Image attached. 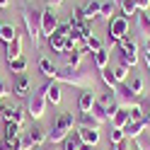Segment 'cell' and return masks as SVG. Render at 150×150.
Segmentation results:
<instances>
[{
  "mask_svg": "<svg viewBox=\"0 0 150 150\" xmlns=\"http://www.w3.org/2000/svg\"><path fill=\"white\" fill-rule=\"evenodd\" d=\"M53 80L73 85V87H80V90H95V75L90 70H82V68H63V70L56 73Z\"/></svg>",
  "mask_w": 150,
  "mask_h": 150,
  "instance_id": "cell-1",
  "label": "cell"
},
{
  "mask_svg": "<svg viewBox=\"0 0 150 150\" xmlns=\"http://www.w3.org/2000/svg\"><path fill=\"white\" fill-rule=\"evenodd\" d=\"M75 124H78V121H75V116L70 114V111H63V114H58V119H56L53 128L49 131V138H46V143H51V145L63 143L65 136H70V133H73V126H75Z\"/></svg>",
  "mask_w": 150,
  "mask_h": 150,
  "instance_id": "cell-2",
  "label": "cell"
},
{
  "mask_svg": "<svg viewBox=\"0 0 150 150\" xmlns=\"http://www.w3.org/2000/svg\"><path fill=\"white\" fill-rule=\"evenodd\" d=\"M22 20H24V27H27V34H29L34 51H39V46H41V12L32 10V7H24Z\"/></svg>",
  "mask_w": 150,
  "mask_h": 150,
  "instance_id": "cell-3",
  "label": "cell"
},
{
  "mask_svg": "<svg viewBox=\"0 0 150 150\" xmlns=\"http://www.w3.org/2000/svg\"><path fill=\"white\" fill-rule=\"evenodd\" d=\"M119 51H121V65H126V68H136L138 65V41L131 39V36H124V39L119 41Z\"/></svg>",
  "mask_w": 150,
  "mask_h": 150,
  "instance_id": "cell-4",
  "label": "cell"
},
{
  "mask_svg": "<svg viewBox=\"0 0 150 150\" xmlns=\"http://www.w3.org/2000/svg\"><path fill=\"white\" fill-rule=\"evenodd\" d=\"M46 90H44V85L34 92V95H29L27 97V114H29L32 119H41L44 114H46Z\"/></svg>",
  "mask_w": 150,
  "mask_h": 150,
  "instance_id": "cell-5",
  "label": "cell"
},
{
  "mask_svg": "<svg viewBox=\"0 0 150 150\" xmlns=\"http://www.w3.org/2000/svg\"><path fill=\"white\" fill-rule=\"evenodd\" d=\"M124 36H128V17H124V15L111 17L109 20V46L119 44Z\"/></svg>",
  "mask_w": 150,
  "mask_h": 150,
  "instance_id": "cell-6",
  "label": "cell"
},
{
  "mask_svg": "<svg viewBox=\"0 0 150 150\" xmlns=\"http://www.w3.org/2000/svg\"><path fill=\"white\" fill-rule=\"evenodd\" d=\"M68 34H70V24H58V27H56V32L46 39V41H49V49L53 53L65 51V39H68Z\"/></svg>",
  "mask_w": 150,
  "mask_h": 150,
  "instance_id": "cell-7",
  "label": "cell"
},
{
  "mask_svg": "<svg viewBox=\"0 0 150 150\" xmlns=\"http://www.w3.org/2000/svg\"><path fill=\"white\" fill-rule=\"evenodd\" d=\"M56 27H58V15H56V7L51 5H46L44 10H41V36H49L56 32Z\"/></svg>",
  "mask_w": 150,
  "mask_h": 150,
  "instance_id": "cell-8",
  "label": "cell"
},
{
  "mask_svg": "<svg viewBox=\"0 0 150 150\" xmlns=\"http://www.w3.org/2000/svg\"><path fill=\"white\" fill-rule=\"evenodd\" d=\"M114 97H116V107H121V109H128L131 104H136V95L131 92V87L126 82L114 90Z\"/></svg>",
  "mask_w": 150,
  "mask_h": 150,
  "instance_id": "cell-9",
  "label": "cell"
},
{
  "mask_svg": "<svg viewBox=\"0 0 150 150\" xmlns=\"http://www.w3.org/2000/svg\"><path fill=\"white\" fill-rule=\"evenodd\" d=\"M61 63H63V68H80V63L82 58H85V51H80V49H73V51H61Z\"/></svg>",
  "mask_w": 150,
  "mask_h": 150,
  "instance_id": "cell-10",
  "label": "cell"
},
{
  "mask_svg": "<svg viewBox=\"0 0 150 150\" xmlns=\"http://www.w3.org/2000/svg\"><path fill=\"white\" fill-rule=\"evenodd\" d=\"M109 121H111V128H126L131 121V114H128V109L114 107V109H109Z\"/></svg>",
  "mask_w": 150,
  "mask_h": 150,
  "instance_id": "cell-11",
  "label": "cell"
},
{
  "mask_svg": "<svg viewBox=\"0 0 150 150\" xmlns=\"http://www.w3.org/2000/svg\"><path fill=\"white\" fill-rule=\"evenodd\" d=\"M5 58H7V63H12V61H17V58H22V32H20V29H17L15 39L5 46Z\"/></svg>",
  "mask_w": 150,
  "mask_h": 150,
  "instance_id": "cell-12",
  "label": "cell"
},
{
  "mask_svg": "<svg viewBox=\"0 0 150 150\" xmlns=\"http://www.w3.org/2000/svg\"><path fill=\"white\" fill-rule=\"evenodd\" d=\"M29 90H32L29 75H27V73L17 75V78H15V87H12V95H17V97H29Z\"/></svg>",
  "mask_w": 150,
  "mask_h": 150,
  "instance_id": "cell-13",
  "label": "cell"
},
{
  "mask_svg": "<svg viewBox=\"0 0 150 150\" xmlns=\"http://www.w3.org/2000/svg\"><path fill=\"white\" fill-rule=\"evenodd\" d=\"M75 133L80 136L82 145H92V148H95V145L99 143V128H82V126H78Z\"/></svg>",
  "mask_w": 150,
  "mask_h": 150,
  "instance_id": "cell-14",
  "label": "cell"
},
{
  "mask_svg": "<svg viewBox=\"0 0 150 150\" xmlns=\"http://www.w3.org/2000/svg\"><path fill=\"white\" fill-rule=\"evenodd\" d=\"M99 10H102V3L99 0H87L85 5H82V20L85 22H92L99 17Z\"/></svg>",
  "mask_w": 150,
  "mask_h": 150,
  "instance_id": "cell-15",
  "label": "cell"
},
{
  "mask_svg": "<svg viewBox=\"0 0 150 150\" xmlns=\"http://www.w3.org/2000/svg\"><path fill=\"white\" fill-rule=\"evenodd\" d=\"M145 128H148L145 119H140V121H128V126L124 128V133H126V138L136 140V138H140V136H143V131H145Z\"/></svg>",
  "mask_w": 150,
  "mask_h": 150,
  "instance_id": "cell-16",
  "label": "cell"
},
{
  "mask_svg": "<svg viewBox=\"0 0 150 150\" xmlns=\"http://www.w3.org/2000/svg\"><path fill=\"white\" fill-rule=\"evenodd\" d=\"M0 116L7 119V121H17V124H22V121H24V111H22L20 107L3 104V107H0Z\"/></svg>",
  "mask_w": 150,
  "mask_h": 150,
  "instance_id": "cell-17",
  "label": "cell"
},
{
  "mask_svg": "<svg viewBox=\"0 0 150 150\" xmlns=\"http://www.w3.org/2000/svg\"><path fill=\"white\" fill-rule=\"evenodd\" d=\"M44 90H46V99L51 104H61V82L58 80H49L44 85Z\"/></svg>",
  "mask_w": 150,
  "mask_h": 150,
  "instance_id": "cell-18",
  "label": "cell"
},
{
  "mask_svg": "<svg viewBox=\"0 0 150 150\" xmlns=\"http://www.w3.org/2000/svg\"><path fill=\"white\" fill-rule=\"evenodd\" d=\"M136 27H138L140 36L150 39V15L148 12H136Z\"/></svg>",
  "mask_w": 150,
  "mask_h": 150,
  "instance_id": "cell-19",
  "label": "cell"
},
{
  "mask_svg": "<svg viewBox=\"0 0 150 150\" xmlns=\"http://www.w3.org/2000/svg\"><path fill=\"white\" fill-rule=\"evenodd\" d=\"M95 102H97V97L92 95L90 90H85V92L78 97V109H80V111H90L92 107H95Z\"/></svg>",
  "mask_w": 150,
  "mask_h": 150,
  "instance_id": "cell-20",
  "label": "cell"
},
{
  "mask_svg": "<svg viewBox=\"0 0 150 150\" xmlns=\"http://www.w3.org/2000/svg\"><path fill=\"white\" fill-rule=\"evenodd\" d=\"M27 136L32 138L34 148H41V145L46 143V138H49V133H46V131H44L41 126H34V128H32V131H29V133H27Z\"/></svg>",
  "mask_w": 150,
  "mask_h": 150,
  "instance_id": "cell-21",
  "label": "cell"
},
{
  "mask_svg": "<svg viewBox=\"0 0 150 150\" xmlns=\"http://www.w3.org/2000/svg\"><path fill=\"white\" fill-rule=\"evenodd\" d=\"M20 136H22V124L7 121V124H5V140H17Z\"/></svg>",
  "mask_w": 150,
  "mask_h": 150,
  "instance_id": "cell-22",
  "label": "cell"
},
{
  "mask_svg": "<svg viewBox=\"0 0 150 150\" xmlns=\"http://www.w3.org/2000/svg\"><path fill=\"white\" fill-rule=\"evenodd\" d=\"M39 70H41L49 80H53V78H56V73H58V68H56V65H53L49 58H46V56H41V58H39Z\"/></svg>",
  "mask_w": 150,
  "mask_h": 150,
  "instance_id": "cell-23",
  "label": "cell"
},
{
  "mask_svg": "<svg viewBox=\"0 0 150 150\" xmlns=\"http://www.w3.org/2000/svg\"><path fill=\"white\" fill-rule=\"evenodd\" d=\"M126 85L131 87V92H133L136 97H140V95H143V90H145V82H143L140 75H131V78L126 80Z\"/></svg>",
  "mask_w": 150,
  "mask_h": 150,
  "instance_id": "cell-24",
  "label": "cell"
},
{
  "mask_svg": "<svg viewBox=\"0 0 150 150\" xmlns=\"http://www.w3.org/2000/svg\"><path fill=\"white\" fill-rule=\"evenodd\" d=\"M78 126H82V128H99L102 124L90 114V111H80V119H78Z\"/></svg>",
  "mask_w": 150,
  "mask_h": 150,
  "instance_id": "cell-25",
  "label": "cell"
},
{
  "mask_svg": "<svg viewBox=\"0 0 150 150\" xmlns=\"http://www.w3.org/2000/svg\"><path fill=\"white\" fill-rule=\"evenodd\" d=\"M92 61H95L97 70H104V68H109V51H107V49H99L97 53H92Z\"/></svg>",
  "mask_w": 150,
  "mask_h": 150,
  "instance_id": "cell-26",
  "label": "cell"
},
{
  "mask_svg": "<svg viewBox=\"0 0 150 150\" xmlns=\"http://www.w3.org/2000/svg\"><path fill=\"white\" fill-rule=\"evenodd\" d=\"M80 148H82V140H80L78 133L65 136V140H63V150H80Z\"/></svg>",
  "mask_w": 150,
  "mask_h": 150,
  "instance_id": "cell-27",
  "label": "cell"
},
{
  "mask_svg": "<svg viewBox=\"0 0 150 150\" xmlns=\"http://www.w3.org/2000/svg\"><path fill=\"white\" fill-rule=\"evenodd\" d=\"M90 114H92V116H95V119L99 121V124H107V121H109V114H107V109H104V107H102V104H99V102H95V107H92V109H90Z\"/></svg>",
  "mask_w": 150,
  "mask_h": 150,
  "instance_id": "cell-28",
  "label": "cell"
},
{
  "mask_svg": "<svg viewBox=\"0 0 150 150\" xmlns=\"http://www.w3.org/2000/svg\"><path fill=\"white\" fill-rule=\"evenodd\" d=\"M111 73H114V78H116V82H119V85H124V82L128 80V75H131V68H126V65H121V63H119Z\"/></svg>",
  "mask_w": 150,
  "mask_h": 150,
  "instance_id": "cell-29",
  "label": "cell"
},
{
  "mask_svg": "<svg viewBox=\"0 0 150 150\" xmlns=\"http://www.w3.org/2000/svg\"><path fill=\"white\" fill-rule=\"evenodd\" d=\"M97 102L107 109V114H109V109H114V107H116V97H114V92H104V95H102Z\"/></svg>",
  "mask_w": 150,
  "mask_h": 150,
  "instance_id": "cell-30",
  "label": "cell"
},
{
  "mask_svg": "<svg viewBox=\"0 0 150 150\" xmlns=\"http://www.w3.org/2000/svg\"><path fill=\"white\" fill-rule=\"evenodd\" d=\"M102 73V80H104V85L111 90V92H114L116 87H119V82H116V78H114V73H111L109 68H104V70H99Z\"/></svg>",
  "mask_w": 150,
  "mask_h": 150,
  "instance_id": "cell-31",
  "label": "cell"
},
{
  "mask_svg": "<svg viewBox=\"0 0 150 150\" xmlns=\"http://www.w3.org/2000/svg\"><path fill=\"white\" fill-rule=\"evenodd\" d=\"M116 12V3L114 0H107V3H102V10H99V17H104V20H111V15Z\"/></svg>",
  "mask_w": 150,
  "mask_h": 150,
  "instance_id": "cell-32",
  "label": "cell"
},
{
  "mask_svg": "<svg viewBox=\"0 0 150 150\" xmlns=\"http://www.w3.org/2000/svg\"><path fill=\"white\" fill-rule=\"evenodd\" d=\"M15 34H17V27H12V24H3V32H0V39H3L5 44H10V41L15 39Z\"/></svg>",
  "mask_w": 150,
  "mask_h": 150,
  "instance_id": "cell-33",
  "label": "cell"
},
{
  "mask_svg": "<svg viewBox=\"0 0 150 150\" xmlns=\"http://www.w3.org/2000/svg\"><path fill=\"white\" fill-rule=\"evenodd\" d=\"M128 114H131V121H140V119L145 116V107H140L138 102H136V104L128 107Z\"/></svg>",
  "mask_w": 150,
  "mask_h": 150,
  "instance_id": "cell-34",
  "label": "cell"
},
{
  "mask_svg": "<svg viewBox=\"0 0 150 150\" xmlns=\"http://www.w3.org/2000/svg\"><path fill=\"white\" fill-rule=\"evenodd\" d=\"M121 12H124V17H128V15H136L138 7L133 0H121Z\"/></svg>",
  "mask_w": 150,
  "mask_h": 150,
  "instance_id": "cell-35",
  "label": "cell"
},
{
  "mask_svg": "<svg viewBox=\"0 0 150 150\" xmlns=\"http://www.w3.org/2000/svg\"><path fill=\"white\" fill-rule=\"evenodd\" d=\"M24 70H27V61H24V58H17V61L10 63V73H12V75H15V73H17V75H22Z\"/></svg>",
  "mask_w": 150,
  "mask_h": 150,
  "instance_id": "cell-36",
  "label": "cell"
},
{
  "mask_svg": "<svg viewBox=\"0 0 150 150\" xmlns=\"http://www.w3.org/2000/svg\"><path fill=\"white\" fill-rule=\"evenodd\" d=\"M85 46H87V51H92V53H97V51L102 49V44H99V39H97V36H95V34H92V36H90V39L85 41Z\"/></svg>",
  "mask_w": 150,
  "mask_h": 150,
  "instance_id": "cell-37",
  "label": "cell"
},
{
  "mask_svg": "<svg viewBox=\"0 0 150 150\" xmlns=\"http://www.w3.org/2000/svg\"><path fill=\"white\" fill-rule=\"evenodd\" d=\"M124 138H126L124 128H111L109 131V140H111V143H119V140H124Z\"/></svg>",
  "mask_w": 150,
  "mask_h": 150,
  "instance_id": "cell-38",
  "label": "cell"
},
{
  "mask_svg": "<svg viewBox=\"0 0 150 150\" xmlns=\"http://www.w3.org/2000/svg\"><path fill=\"white\" fill-rule=\"evenodd\" d=\"M111 150H133L131 148V138H124L119 143H111Z\"/></svg>",
  "mask_w": 150,
  "mask_h": 150,
  "instance_id": "cell-39",
  "label": "cell"
},
{
  "mask_svg": "<svg viewBox=\"0 0 150 150\" xmlns=\"http://www.w3.org/2000/svg\"><path fill=\"white\" fill-rule=\"evenodd\" d=\"M5 150H22V136L17 138V140H5Z\"/></svg>",
  "mask_w": 150,
  "mask_h": 150,
  "instance_id": "cell-40",
  "label": "cell"
},
{
  "mask_svg": "<svg viewBox=\"0 0 150 150\" xmlns=\"http://www.w3.org/2000/svg\"><path fill=\"white\" fill-rule=\"evenodd\" d=\"M136 7H138V12H148V7H150V0H133Z\"/></svg>",
  "mask_w": 150,
  "mask_h": 150,
  "instance_id": "cell-41",
  "label": "cell"
},
{
  "mask_svg": "<svg viewBox=\"0 0 150 150\" xmlns=\"http://www.w3.org/2000/svg\"><path fill=\"white\" fill-rule=\"evenodd\" d=\"M22 150H34V143L29 136H22Z\"/></svg>",
  "mask_w": 150,
  "mask_h": 150,
  "instance_id": "cell-42",
  "label": "cell"
},
{
  "mask_svg": "<svg viewBox=\"0 0 150 150\" xmlns=\"http://www.w3.org/2000/svg\"><path fill=\"white\" fill-rule=\"evenodd\" d=\"M7 95H12V90L7 87V85H5L3 80H0V99H3V97H7Z\"/></svg>",
  "mask_w": 150,
  "mask_h": 150,
  "instance_id": "cell-43",
  "label": "cell"
},
{
  "mask_svg": "<svg viewBox=\"0 0 150 150\" xmlns=\"http://www.w3.org/2000/svg\"><path fill=\"white\" fill-rule=\"evenodd\" d=\"M63 3V0H46V5H51V7H58Z\"/></svg>",
  "mask_w": 150,
  "mask_h": 150,
  "instance_id": "cell-44",
  "label": "cell"
},
{
  "mask_svg": "<svg viewBox=\"0 0 150 150\" xmlns=\"http://www.w3.org/2000/svg\"><path fill=\"white\" fill-rule=\"evenodd\" d=\"M143 119H145V124H148V126H150V104H148V107H145V116H143Z\"/></svg>",
  "mask_w": 150,
  "mask_h": 150,
  "instance_id": "cell-45",
  "label": "cell"
},
{
  "mask_svg": "<svg viewBox=\"0 0 150 150\" xmlns=\"http://www.w3.org/2000/svg\"><path fill=\"white\" fill-rule=\"evenodd\" d=\"M10 7V0H0V10H7Z\"/></svg>",
  "mask_w": 150,
  "mask_h": 150,
  "instance_id": "cell-46",
  "label": "cell"
},
{
  "mask_svg": "<svg viewBox=\"0 0 150 150\" xmlns=\"http://www.w3.org/2000/svg\"><path fill=\"white\" fill-rule=\"evenodd\" d=\"M145 68H148V73H150V53H145Z\"/></svg>",
  "mask_w": 150,
  "mask_h": 150,
  "instance_id": "cell-47",
  "label": "cell"
},
{
  "mask_svg": "<svg viewBox=\"0 0 150 150\" xmlns=\"http://www.w3.org/2000/svg\"><path fill=\"white\" fill-rule=\"evenodd\" d=\"M39 150H53V145H51V143H49V145H46V143H44V145H41Z\"/></svg>",
  "mask_w": 150,
  "mask_h": 150,
  "instance_id": "cell-48",
  "label": "cell"
},
{
  "mask_svg": "<svg viewBox=\"0 0 150 150\" xmlns=\"http://www.w3.org/2000/svg\"><path fill=\"white\" fill-rule=\"evenodd\" d=\"M145 53H150V39H148V44H145Z\"/></svg>",
  "mask_w": 150,
  "mask_h": 150,
  "instance_id": "cell-49",
  "label": "cell"
},
{
  "mask_svg": "<svg viewBox=\"0 0 150 150\" xmlns=\"http://www.w3.org/2000/svg\"><path fill=\"white\" fill-rule=\"evenodd\" d=\"M80 150H92V145H82V148H80Z\"/></svg>",
  "mask_w": 150,
  "mask_h": 150,
  "instance_id": "cell-50",
  "label": "cell"
},
{
  "mask_svg": "<svg viewBox=\"0 0 150 150\" xmlns=\"http://www.w3.org/2000/svg\"><path fill=\"white\" fill-rule=\"evenodd\" d=\"M114 3H116V5H121V0H114Z\"/></svg>",
  "mask_w": 150,
  "mask_h": 150,
  "instance_id": "cell-51",
  "label": "cell"
},
{
  "mask_svg": "<svg viewBox=\"0 0 150 150\" xmlns=\"http://www.w3.org/2000/svg\"><path fill=\"white\" fill-rule=\"evenodd\" d=\"M0 32H3V24H0Z\"/></svg>",
  "mask_w": 150,
  "mask_h": 150,
  "instance_id": "cell-52",
  "label": "cell"
},
{
  "mask_svg": "<svg viewBox=\"0 0 150 150\" xmlns=\"http://www.w3.org/2000/svg\"><path fill=\"white\" fill-rule=\"evenodd\" d=\"M0 150H5V148H3V145H0Z\"/></svg>",
  "mask_w": 150,
  "mask_h": 150,
  "instance_id": "cell-53",
  "label": "cell"
}]
</instances>
